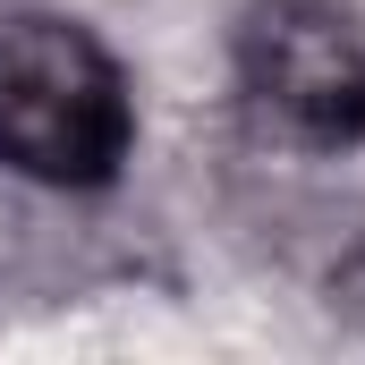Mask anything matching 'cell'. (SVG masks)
<instances>
[{"mask_svg":"<svg viewBox=\"0 0 365 365\" xmlns=\"http://www.w3.org/2000/svg\"><path fill=\"white\" fill-rule=\"evenodd\" d=\"M136 153V86L68 9H0V170L93 195Z\"/></svg>","mask_w":365,"mask_h":365,"instance_id":"obj_1","label":"cell"},{"mask_svg":"<svg viewBox=\"0 0 365 365\" xmlns=\"http://www.w3.org/2000/svg\"><path fill=\"white\" fill-rule=\"evenodd\" d=\"M238 102L297 153L365 145V9L357 0H238L230 17Z\"/></svg>","mask_w":365,"mask_h":365,"instance_id":"obj_2","label":"cell"}]
</instances>
